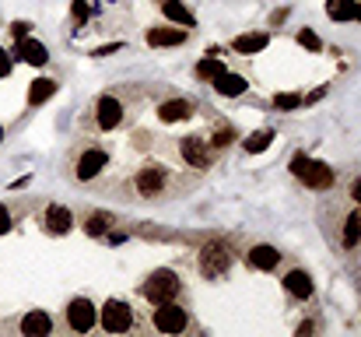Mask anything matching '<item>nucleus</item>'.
<instances>
[{
  "label": "nucleus",
  "mask_w": 361,
  "mask_h": 337,
  "mask_svg": "<svg viewBox=\"0 0 361 337\" xmlns=\"http://www.w3.org/2000/svg\"><path fill=\"white\" fill-rule=\"evenodd\" d=\"M106 165H109V151H106V148H85V151L78 155V162H74V179L88 183V179H95Z\"/></svg>",
  "instance_id": "obj_8"
},
{
  "label": "nucleus",
  "mask_w": 361,
  "mask_h": 337,
  "mask_svg": "<svg viewBox=\"0 0 361 337\" xmlns=\"http://www.w3.org/2000/svg\"><path fill=\"white\" fill-rule=\"evenodd\" d=\"M123 123V102L116 95H99L95 99V126L99 130H116Z\"/></svg>",
  "instance_id": "obj_10"
},
{
  "label": "nucleus",
  "mask_w": 361,
  "mask_h": 337,
  "mask_svg": "<svg viewBox=\"0 0 361 337\" xmlns=\"http://www.w3.org/2000/svg\"><path fill=\"white\" fill-rule=\"evenodd\" d=\"M14 57H21L25 64H32V67H42L46 60H49V53H46V46L39 42V39H18L14 42Z\"/></svg>",
  "instance_id": "obj_14"
},
{
  "label": "nucleus",
  "mask_w": 361,
  "mask_h": 337,
  "mask_svg": "<svg viewBox=\"0 0 361 337\" xmlns=\"http://www.w3.org/2000/svg\"><path fill=\"white\" fill-rule=\"evenodd\" d=\"M193 116V99H169L158 106V119L161 123H179V119H190Z\"/></svg>",
  "instance_id": "obj_16"
},
{
  "label": "nucleus",
  "mask_w": 361,
  "mask_h": 337,
  "mask_svg": "<svg viewBox=\"0 0 361 337\" xmlns=\"http://www.w3.org/2000/svg\"><path fill=\"white\" fill-rule=\"evenodd\" d=\"M298 42H302L309 53H319V49H323V42H319V35H316L312 28H298Z\"/></svg>",
  "instance_id": "obj_27"
},
{
  "label": "nucleus",
  "mask_w": 361,
  "mask_h": 337,
  "mask_svg": "<svg viewBox=\"0 0 361 337\" xmlns=\"http://www.w3.org/2000/svg\"><path fill=\"white\" fill-rule=\"evenodd\" d=\"M197 267H200V274H204L207 281L221 278V274L232 267V249H228V242H221V239H211V242L200 249V256H197Z\"/></svg>",
  "instance_id": "obj_4"
},
{
  "label": "nucleus",
  "mask_w": 361,
  "mask_h": 337,
  "mask_svg": "<svg viewBox=\"0 0 361 337\" xmlns=\"http://www.w3.org/2000/svg\"><path fill=\"white\" fill-rule=\"evenodd\" d=\"M344 246H348V249L361 246V211H351V215L344 218Z\"/></svg>",
  "instance_id": "obj_24"
},
{
  "label": "nucleus",
  "mask_w": 361,
  "mask_h": 337,
  "mask_svg": "<svg viewBox=\"0 0 361 337\" xmlns=\"http://www.w3.org/2000/svg\"><path fill=\"white\" fill-rule=\"evenodd\" d=\"M161 11L176 21V25H183V28H193V11L186 7V4H179V0H161Z\"/></svg>",
  "instance_id": "obj_21"
},
{
  "label": "nucleus",
  "mask_w": 361,
  "mask_h": 337,
  "mask_svg": "<svg viewBox=\"0 0 361 337\" xmlns=\"http://www.w3.org/2000/svg\"><path fill=\"white\" fill-rule=\"evenodd\" d=\"M151 327L161 331V334H183V331L190 327V313H186V306H179L176 299H172V302H158V306L151 309Z\"/></svg>",
  "instance_id": "obj_5"
},
{
  "label": "nucleus",
  "mask_w": 361,
  "mask_h": 337,
  "mask_svg": "<svg viewBox=\"0 0 361 337\" xmlns=\"http://www.w3.org/2000/svg\"><path fill=\"white\" fill-rule=\"evenodd\" d=\"M190 39V28H151L147 46H183Z\"/></svg>",
  "instance_id": "obj_17"
},
{
  "label": "nucleus",
  "mask_w": 361,
  "mask_h": 337,
  "mask_svg": "<svg viewBox=\"0 0 361 337\" xmlns=\"http://www.w3.org/2000/svg\"><path fill=\"white\" fill-rule=\"evenodd\" d=\"M245 260H249V267H256V271H274V267L281 264V253H277L274 246L259 242V246H252V249L245 253Z\"/></svg>",
  "instance_id": "obj_15"
},
{
  "label": "nucleus",
  "mask_w": 361,
  "mask_h": 337,
  "mask_svg": "<svg viewBox=\"0 0 361 337\" xmlns=\"http://www.w3.org/2000/svg\"><path fill=\"white\" fill-rule=\"evenodd\" d=\"M232 141H235V134H232L228 126H218V134L211 137V144H214V148H228Z\"/></svg>",
  "instance_id": "obj_29"
},
{
  "label": "nucleus",
  "mask_w": 361,
  "mask_h": 337,
  "mask_svg": "<svg viewBox=\"0 0 361 337\" xmlns=\"http://www.w3.org/2000/svg\"><path fill=\"white\" fill-rule=\"evenodd\" d=\"M169 169L165 165H144V169H137V176L130 179V190H133V197H140V201H158V197H165V190H169Z\"/></svg>",
  "instance_id": "obj_1"
},
{
  "label": "nucleus",
  "mask_w": 361,
  "mask_h": 337,
  "mask_svg": "<svg viewBox=\"0 0 361 337\" xmlns=\"http://www.w3.org/2000/svg\"><path fill=\"white\" fill-rule=\"evenodd\" d=\"M7 74H11V53L0 49V78H7Z\"/></svg>",
  "instance_id": "obj_33"
},
{
  "label": "nucleus",
  "mask_w": 361,
  "mask_h": 337,
  "mask_svg": "<svg viewBox=\"0 0 361 337\" xmlns=\"http://www.w3.org/2000/svg\"><path fill=\"white\" fill-rule=\"evenodd\" d=\"M140 292H144V299H147L151 306H158V302H172V299L183 292V281H179V274H176V271L158 267V271H151V274H147V281L140 285Z\"/></svg>",
  "instance_id": "obj_2"
},
{
  "label": "nucleus",
  "mask_w": 361,
  "mask_h": 337,
  "mask_svg": "<svg viewBox=\"0 0 361 337\" xmlns=\"http://www.w3.org/2000/svg\"><path fill=\"white\" fill-rule=\"evenodd\" d=\"M291 172H295L309 190H330V187H334V169H330L326 162H316V158L295 155V158H291Z\"/></svg>",
  "instance_id": "obj_3"
},
{
  "label": "nucleus",
  "mask_w": 361,
  "mask_h": 337,
  "mask_svg": "<svg viewBox=\"0 0 361 337\" xmlns=\"http://www.w3.org/2000/svg\"><path fill=\"white\" fill-rule=\"evenodd\" d=\"M18 331L25 337H46V334H53V317H49L46 309H32V313L21 317Z\"/></svg>",
  "instance_id": "obj_11"
},
{
  "label": "nucleus",
  "mask_w": 361,
  "mask_h": 337,
  "mask_svg": "<svg viewBox=\"0 0 361 337\" xmlns=\"http://www.w3.org/2000/svg\"><path fill=\"white\" fill-rule=\"evenodd\" d=\"M284 292H288V295H295L298 302H309L316 288H312V278H309L305 271H298V267H295V271H288V274H284Z\"/></svg>",
  "instance_id": "obj_13"
},
{
  "label": "nucleus",
  "mask_w": 361,
  "mask_h": 337,
  "mask_svg": "<svg viewBox=\"0 0 361 337\" xmlns=\"http://www.w3.org/2000/svg\"><path fill=\"white\" fill-rule=\"evenodd\" d=\"M67 327L74 331V334H88V331H95L99 327V309H95V302L92 299H71L67 302Z\"/></svg>",
  "instance_id": "obj_6"
},
{
  "label": "nucleus",
  "mask_w": 361,
  "mask_h": 337,
  "mask_svg": "<svg viewBox=\"0 0 361 337\" xmlns=\"http://www.w3.org/2000/svg\"><path fill=\"white\" fill-rule=\"evenodd\" d=\"M245 88H249V85H245V78H242V74H228V71L214 81V92H218V95H225V99H235V95H242Z\"/></svg>",
  "instance_id": "obj_20"
},
{
  "label": "nucleus",
  "mask_w": 361,
  "mask_h": 337,
  "mask_svg": "<svg viewBox=\"0 0 361 337\" xmlns=\"http://www.w3.org/2000/svg\"><path fill=\"white\" fill-rule=\"evenodd\" d=\"M28 28H32L28 21H14V25H11V35H14V42H18V39H25V35H28Z\"/></svg>",
  "instance_id": "obj_31"
},
{
  "label": "nucleus",
  "mask_w": 361,
  "mask_h": 337,
  "mask_svg": "<svg viewBox=\"0 0 361 337\" xmlns=\"http://www.w3.org/2000/svg\"><path fill=\"white\" fill-rule=\"evenodd\" d=\"M267 42H270V32H249V35H239V39L232 42V49L242 53V57H249V53L267 49Z\"/></svg>",
  "instance_id": "obj_18"
},
{
  "label": "nucleus",
  "mask_w": 361,
  "mask_h": 337,
  "mask_svg": "<svg viewBox=\"0 0 361 337\" xmlns=\"http://www.w3.org/2000/svg\"><path fill=\"white\" fill-rule=\"evenodd\" d=\"M326 14L334 21H351L355 18V0H326Z\"/></svg>",
  "instance_id": "obj_26"
},
{
  "label": "nucleus",
  "mask_w": 361,
  "mask_h": 337,
  "mask_svg": "<svg viewBox=\"0 0 361 337\" xmlns=\"http://www.w3.org/2000/svg\"><path fill=\"white\" fill-rule=\"evenodd\" d=\"M355 18L361 21V0H355Z\"/></svg>",
  "instance_id": "obj_35"
},
{
  "label": "nucleus",
  "mask_w": 361,
  "mask_h": 337,
  "mask_svg": "<svg viewBox=\"0 0 361 337\" xmlns=\"http://www.w3.org/2000/svg\"><path fill=\"white\" fill-rule=\"evenodd\" d=\"M270 141H274V130H252V134L242 141V151H245V155H259V151L270 148Z\"/></svg>",
  "instance_id": "obj_22"
},
{
  "label": "nucleus",
  "mask_w": 361,
  "mask_h": 337,
  "mask_svg": "<svg viewBox=\"0 0 361 337\" xmlns=\"http://www.w3.org/2000/svg\"><path fill=\"white\" fill-rule=\"evenodd\" d=\"M56 95V81L53 78H35L32 88H28V106H42Z\"/></svg>",
  "instance_id": "obj_19"
},
{
  "label": "nucleus",
  "mask_w": 361,
  "mask_h": 337,
  "mask_svg": "<svg viewBox=\"0 0 361 337\" xmlns=\"http://www.w3.org/2000/svg\"><path fill=\"white\" fill-rule=\"evenodd\" d=\"M71 225H74V215H71L63 204H49V208L42 211V228H46V232H53V235L71 232Z\"/></svg>",
  "instance_id": "obj_12"
},
{
  "label": "nucleus",
  "mask_w": 361,
  "mask_h": 337,
  "mask_svg": "<svg viewBox=\"0 0 361 337\" xmlns=\"http://www.w3.org/2000/svg\"><path fill=\"white\" fill-rule=\"evenodd\" d=\"M113 225H116V215H109V211H95V215H88L85 232H88V235H106Z\"/></svg>",
  "instance_id": "obj_23"
},
{
  "label": "nucleus",
  "mask_w": 361,
  "mask_h": 337,
  "mask_svg": "<svg viewBox=\"0 0 361 337\" xmlns=\"http://www.w3.org/2000/svg\"><path fill=\"white\" fill-rule=\"evenodd\" d=\"M179 155H183V162H186L190 169H207L211 158H214L211 141H204V137H183V141H179Z\"/></svg>",
  "instance_id": "obj_9"
},
{
  "label": "nucleus",
  "mask_w": 361,
  "mask_h": 337,
  "mask_svg": "<svg viewBox=\"0 0 361 337\" xmlns=\"http://www.w3.org/2000/svg\"><path fill=\"white\" fill-rule=\"evenodd\" d=\"M99 324H102L106 334H126V331L133 327V309H130V302L109 299V302L102 306V313H99Z\"/></svg>",
  "instance_id": "obj_7"
},
{
  "label": "nucleus",
  "mask_w": 361,
  "mask_h": 337,
  "mask_svg": "<svg viewBox=\"0 0 361 337\" xmlns=\"http://www.w3.org/2000/svg\"><path fill=\"white\" fill-rule=\"evenodd\" d=\"M0 137H4V126H0Z\"/></svg>",
  "instance_id": "obj_36"
},
{
  "label": "nucleus",
  "mask_w": 361,
  "mask_h": 337,
  "mask_svg": "<svg viewBox=\"0 0 361 337\" xmlns=\"http://www.w3.org/2000/svg\"><path fill=\"white\" fill-rule=\"evenodd\" d=\"M11 232V215H7V208L0 204V235H7Z\"/></svg>",
  "instance_id": "obj_32"
},
{
  "label": "nucleus",
  "mask_w": 361,
  "mask_h": 337,
  "mask_svg": "<svg viewBox=\"0 0 361 337\" xmlns=\"http://www.w3.org/2000/svg\"><path fill=\"white\" fill-rule=\"evenodd\" d=\"M298 106H302V95H295V92L274 95V110H298Z\"/></svg>",
  "instance_id": "obj_28"
},
{
  "label": "nucleus",
  "mask_w": 361,
  "mask_h": 337,
  "mask_svg": "<svg viewBox=\"0 0 361 337\" xmlns=\"http://www.w3.org/2000/svg\"><path fill=\"white\" fill-rule=\"evenodd\" d=\"M71 14H74V25H85V18H88V4H85V0H74Z\"/></svg>",
  "instance_id": "obj_30"
},
{
  "label": "nucleus",
  "mask_w": 361,
  "mask_h": 337,
  "mask_svg": "<svg viewBox=\"0 0 361 337\" xmlns=\"http://www.w3.org/2000/svg\"><path fill=\"white\" fill-rule=\"evenodd\" d=\"M351 197H355V201L361 204V183H355V187H351Z\"/></svg>",
  "instance_id": "obj_34"
},
{
  "label": "nucleus",
  "mask_w": 361,
  "mask_h": 337,
  "mask_svg": "<svg viewBox=\"0 0 361 337\" xmlns=\"http://www.w3.org/2000/svg\"><path fill=\"white\" fill-rule=\"evenodd\" d=\"M221 74H225V64H221L218 57H204V60L197 64V78H204V81H211V85H214Z\"/></svg>",
  "instance_id": "obj_25"
}]
</instances>
